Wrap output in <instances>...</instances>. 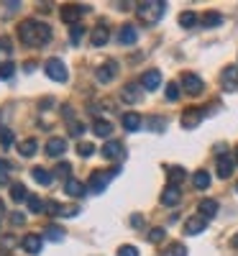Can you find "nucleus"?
I'll use <instances>...</instances> for the list:
<instances>
[{
    "mask_svg": "<svg viewBox=\"0 0 238 256\" xmlns=\"http://www.w3.org/2000/svg\"><path fill=\"white\" fill-rule=\"evenodd\" d=\"M18 36L26 46H44L52 41V28L46 24H41V20H36V18H26V20H20V26H18Z\"/></svg>",
    "mask_w": 238,
    "mask_h": 256,
    "instance_id": "f257e3e1",
    "label": "nucleus"
},
{
    "mask_svg": "<svg viewBox=\"0 0 238 256\" xmlns=\"http://www.w3.org/2000/svg\"><path fill=\"white\" fill-rule=\"evenodd\" d=\"M164 10H166L164 0H144V3H138V8H136L138 18L144 20V24H148V26L159 24V18L164 16Z\"/></svg>",
    "mask_w": 238,
    "mask_h": 256,
    "instance_id": "f03ea898",
    "label": "nucleus"
},
{
    "mask_svg": "<svg viewBox=\"0 0 238 256\" xmlns=\"http://www.w3.org/2000/svg\"><path fill=\"white\" fill-rule=\"evenodd\" d=\"M44 72H46V77L54 80V82H67V80H70V72H67V67H64V62L56 59V56H52V59L44 62Z\"/></svg>",
    "mask_w": 238,
    "mask_h": 256,
    "instance_id": "7ed1b4c3",
    "label": "nucleus"
},
{
    "mask_svg": "<svg viewBox=\"0 0 238 256\" xmlns=\"http://www.w3.org/2000/svg\"><path fill=\"white\" fill-rule=\"evenodd\" d=\"M116 174H118V166H113L110 172H100V169H98V172H92V174H90L88 190H92V192H102L108 184H110V180H113Z\"/></svg>",
    "mask_w": 238,
    "mask_h": 256,
    "instance_id": "20e7f679",
    "label": "nucleus"
},
{
    "mask_svg": "<svg viewBox=\"0 0 238 256\" xmlns=\"http://www.w3.org/2000/svg\"><path fill=\"white\" fill-rule=\"evenodd\" d=\"M88 10L84 6H77V3H70V6H62V10H59V16H62V20L64 24H70V26H77L80 24V18H82V13Z\"/></svg>",
    "mask_w": 238,
    "mask_h": 256,
    "instance_id": "39448f33",
    "label": "nucleus"
},
{
    "mask_svg": "<svg viewBox=\"0 0 238 256\" xmlns=\"http://www.w3.org/2000/svg\"><path fill=\"white\" fill-rule=\"evenodd\" d=\"M116 74H118V62H113V59L105 62V64H100V67L95 70V80L102 82V84H105V82H113Z\"/></svg>",
    "mask_w": 238,
    "mask_h": 256,
    "instance_id": "423d86ee",
    "label": "nucleus"
},
{
    "mask_svg": "<svg viewBox=\"0 0 238 256\" xmlns=\"http://www.w3.org/2000/svg\"><path fill=\"white\" fill-rule=\"evenodd\" d=\"M100 154H102V159H108V162H118V159L126 156V148H123L120 141H108V144L102 146Z\"/></svg>",
    "mask_w": 238,
    "mask_h": 256,
    "instance_id": "0eeeda50",
    "label": "nucleus"
},
{
    "mask_svg": "<svg viewBox=\"0 0 238 256\" xmlns=\"http://www.w3.org/2000/svg\"><path fill=\"white\" fill-rule=\"evenodd\" d=\"M202 118H205V110L202 108H190V110L182 113L180 123H182V128H198Z\"/></svg>",
    "mask_w": 238,
    "mask_h": 256,
    "instance_id": "6e6552de",
    "label": "nucleus"
},
{
    "mask_svg": "<svg viewBox=\"0 0 238 256\" xmlns=\"http://www.w3.org/2000/svg\"><path fill=\"white\" fill-rule=\"evenodd\" d=\"M182 84H184V92H187V95H200L202 88H205L202 80H200L198 74H192V72H184V74H182Z\"/></svg>",
    "mask_w": 238,
    "mask_h": 256,
    "instance_id": "1a4fd4ad",
    "label": "nucleus"
},
{
    "mask_svg": "<svg viewBox=\"0 0 238 256\" xmlns=\"http://www.w3.org/2000/svg\"><path fill=\"white\" fill-rule=\"evenodd\" d=\"M41 248H44V236H38V233H26L24 236V251L28 254H41Z\"/></svg>",
    "mask_w": 238,
    "mask_h": 256,
    "instance_id": "9d476101",
    "label": "nucleus"
},
{
    "mask_svg": "<svg viewBox=\"0 0 238 256\" xmlns=\"http://www.w3.org/2000/svg\"><path fill=\"white\" fill-rule=\"evenodd\" d=\"M159 84H162V72H159V70H148V72H144V77H141V88H144V90L154 92Z\"/></svg>",
    "mask_w": 238,
    "mask_h": 256,
    "instance_id": "9b49d317",
    "label": "nucleus"
},
{
    "mask_svg": "<svg viewBox=\"0 0 238 256\" xmlns=\"http://www.w3.org/2000/svg\"><path fill=\"white\" fill-rule=\"evenodd\" d=\"M205 226H208V220L202 216H192V218L184 220V233H187V236H198V233L205 230Z\"/></svg>",
    "mask_w": 238,
    "mask_h": 256,
    "instance_id": "f8f14e48",
    "label": "nucleus"
},
{
    "mask_svg": "<svg viewBox=\"0 0 238 256\" xmlns=\"http://www.w3.org/2000/svg\"><path fill=\"white\" fill-rule=\"evenodd\" d=\"M215 166H218V177H220V180H228V177L233 174L236 159L228 156V154H220V156H218V164H215Z\"/></svg>",
    "mask_w": 238,
    "mask_h": 256,
    "instance_id": "ddd939ff",
    "label": "nucleus"
},
{
    "mask_svg": "<svg viewBox=\"0 0 238 256\" xmlns=\"http://www.w3.org/2000/svg\"><path fill=\"white\" fill-rule=\"evenodd\" d=\"M120 123H123V128H126L128 134H136L138 128L144 126V118H141L138 113H123V116H120Z\"/></svg>",
    "mask_w": 238,
    "mask_h": 256,
    "instance_id": "4468645a",
    "label": "nucleus"
},
{
    "mask_svg": "<svg viewBox=\"0 0 238 256\" xmlns=\"http://www.w3.org/2000/svg\"><path fill=\"white\" fill-rule=\"evenodd\" d=\"M118 41H120L123 46H134L136 41H138V31H136V26L126 24V26L120 28V34H118Z\"/></svg>",
    "mask_w": 238,
    "mask_h": 256,
    "instance_id": "2eb2a0df",
    "label": "nucleus"
},
{
    "mask_svg": "<svg viewBox=\"0 0 238 256\" xmlns=\"http://www.w3.org/2000/svg\"><path fill=\"white\" fill-rule=\"evenodd\" d=\"M64 152H67V141H64L62 136H54V138L46 141V154H49V156L56 159V156H62Z\"/></svg>",
    "mask_w": 238,
    "mask_h": 256,
    "instance_id": "dca6fc26",
    "label": "nucleus"
},
{
    "mask_svg": "<svg viewBox=\"0 0 238 256\" xmlns=\"http://www.w3.org/2000/svg\"><path fill=\"white\" fill-rule=\"evenodd\" d=\"M220 82H223V90H236L238 88V67H226L220 74Z\"/></svg>",
    "mask_w": 238,
    "mask_h": 256,
    "instance_id": "f3484780",
    "label": "nucleus"
},
{
    "mask_svg": "<svg viewBox=\"0 0 238 256\" xmlns=\"http://www.w3.org/2000/svg\"><path fill=\"white\" fill-rule=\"evenodd\" d=\"M180 200H182V192H180L174 184H169V187L162 192V205H166V208H174Z\"/></svg>",
    "mask_w": 238,
    "mask_h": 256,
    "instance_id": "a211bd4d",
    "label": "nucleus"
},
{
    "mask_svg": "<svg viewBox=\"0 0 238 256\" xmlns=\"http://www.w3.org/2000/svg\"><path fill=\"white\" fill-rule=\"evenodd\" d=\"M108 38H110V31H108V26H95V31H92V36H90V41H92V46H105L108 44Z\"/></svg>",
    "mask_w": 238,
    "mask_h": 256,
    "instance_id": "6ab92c4d",
    "label": "nucleus"
},
{
    "mask_svg": "<svg viewBox=\"0 0 238 256\" xmlns=\"http://www.w3.org/2000/svg\"><path fill=\"white\" fill-rule=\"evenodd\" d=\"M141 92H144L141 84L131 82V84H126V88H123V100H126V102H138V100H141Z\"/></svg>",
    "mask_w": 238,
    "mask_h": 256,
    "instance_id": "aec40b11",
    "label": "nucleus"
},
{
    "mask_svg": "<svg viewBox=\"0 0 238 256\" xmlns=\"http://www.w3.org/2000/svg\"><path fill=\"white\" fill-rule=\"evenodd\" d=\"M200 216L205 218V220H210V218H215V212H218V202L215 200H210V198H205V200H200Z\"/></svg>",
    "mask_w": 238,
    "mask_h": 256,
    "instance_id": "412c9836",
    "label": "nucleus"
},
{
    "mask_svg": "<svg viewBox=\"0 0 238 256\" xmlns=\"http://www.w3.org/2000/svg\"><path fill=\"white\" fill-rule=\"evenodd\" d=\"M64 190H67V195H70V198H82L84 192H88V187H84L80 180H74V177H72V180H67Z\"/></svg>",
    "mask_w": 238,
    "mask_h": 256,
    "instance_id": "4be33fe9",
    "label": "nucleus"
},
{
    "mask_svg": "<svg viewBox=\"0 0 238 256\" xmlns=\"http://www.w3.org/2000/svg\"><path fill=\"white\" fill-rule=\"evenodd\" d=\"M202 26H205V28H218V26H223V16H220L218 10H208V13L202 16Z\"/></svg>",
    "mask_w": 238,
    "mask_h": 256,
    "instance_id": "5701e85b",
    "label": "nucleus"
},
{
    "mask_svg": "<svg viewBox=\"0 0 238 256\" xmlns=\"http://www.w3.org/2000/svg\"><path fill=\"white\" fill-rule=\"evenodd\" d=\"M92 131H95V136L108 138V136L113 134V126H110V120H102V118H98V120L92 123Z\"/></svg>",
    "mask_w": 238,
    "mask_h": 256,
    "instance_id": "b1692460",
    "label": "nucleus"
},
{
    "mask_svg": "<svg viewBox=\"0 0 238 256\" xmlns=\"http://www.w3.org/2000/svg\"><path fill=\"white\" fill-rule=\"evenodd\" d=\"M31 177H34L38 184H52V180H54V174L49 172V169H44V166H34V169H31Z\"/></svg>",
    "mask_w": 238,
    "mask_h": 256,
    "instance_id": "393cba45",
    "label": "nucleus"
},
{
    "mask_svg": "<svg viewBox=\"0 0 238 256\" xmlns=\"http://www.w3.org/2000/svg\"><path fill=\"white\" fill-rule=\"evenodd\" d=\"M10 198H13V202H28V190L20 184V182H16V184H10Z\"/></svg>",
    "mask_w": 238,
    "mask_h": 256,
    "instance_id": "a878e982",
    "label": "nucleus"
},
{
    "mask_svg": "<svg viewBox=\"0 0 238 256\" xmlns=\"http://www.w3.org/2000/svg\"><path fill=\"white\" fill-rule=\"evenodd\" d=\"M184 177H187V172H184V169L182 166H169L166 169V180H169V184H180V182H184Z\"/></svg>",
    "mask_w": 238,
    "mask_h": 256,
    "instance_id": "bb28decb",
    "label": "nucleus"
},
{
    "mask_svg": "<svg viewBox=\"0 0 238 256\" xmlns=\"http://www.w3.org/2000/svg\"><path fill=\"white\" fill-rule=\"evenodd\" d=\"M192 184L198 187V190H208V187H210V174L205 172V169L194 172V174H192Z\"/></svg>",
    "mask_w": 238,
    "mask_h": 256,
    "instance_id": "cd10ccee",
    "label": "nucleus"
},
{
    "mask_svg": "<svg viewBox=\"0 0 238 256\" xmlns=\"http://www.w3.org/2000/svg\"><path fill=\"white\" fill-rule=\"evenodd\" d=\"M13 54V46H10V38L8 36H0V64H6Z\"/></svg>",
    "mask_w": 238,
    "mask_h": 256,
    "instance_id": "c85d7f7f",
    "label": "nucleus"
},
{
    "mask_svg": "<svg viewBox=\"0 0 238 256\" xmlns=\"http://www.w3.org/2000/svg\"><path fill=\"white\" fill-rule=\"evenodd\" d=\"M44 238H49V241H54V244H62V241H64V230L56 228V226H46V228H44Z\"/></svg>",
    "mask_w": 238,
    "mask_h": 256,
    "instance_id": "c756f323",
    "label": "nucleus"
},
{
    "mask_svg": "<svg viewBox=\"0 0 238 256\" xmlns=\"http://www.w3.org/2000/svg\"><path fill=\"white\" fill-rule=\"evenodd\" d=\"M36 148H38V141H36V138H26L24 144H20L18 152H20V156H34Z\"/></svg>",
    "mask_w": 238,
    "mask_h": 256,
    "instance_id": "7c9ffc66",
    "label": "nucleus"
},
{
    "mask_svg": "<svg viewBox=\"0 0 238 256\" xmlns=\"http://www.w3.org/2000/svg\"><path fill=\"white\" fill-rule=\"evenodd\" d=\"M180 26H182V28H194V26H198V16H194L192 10L180 13Z\"/></svg>",
    "mask_w": 238,
    "mask_h": 256,
    "instance_id": "2f4dec72",
    "label": "nucleus"
},
{
    "mask_svg": "<svg viewBox=\"0 0 238 256\" xmlns=\"http://www.w3.org/2000/svg\"><path fill=\"white\" fill-rule=\"evenodd\" d=\"M82 38H84V28H82L80 24H77V26H70V41H72L74 46L82 44Z\"/></svg>",
    "mask_w": 238,
    "mask_h": 256,
    "instance_id": "473e14b6",
    "label": "nucleus"
},
{
    "mask_svg": "<svg viewBox=\"0 0 238 256\" xmlns=\"http://www.w3.org/2000/svg\"><path fill=\"white\" fill-rule=\"evenodd\" d=\"M164 236H166V230H164V228H151V230L146 233L148 244H162V241H164Z\"/></svg>",
    "mask_w": 238,
    "mask_h": 256,
    "instance_id": "72a5a7b5",
    "label": "nucleus"
},
{
    "mask_svg": "<svg viewBox=\"0 0 238 256\" xmlns=\"http://www.w3.org/2000/svg\"><path fill=\"white\" fill-rule=\"evenodd\" d=\"M26 205H28V210H31V212H46V210H44V208H46V202H41V198H36V195H31Z\"/></svg>",
    "mask_w": 238,
    "mask_h": 256,
    "instance_id": "f704fd0d",
    "label": "nucleus"
},
{
    "mask_svg": "<svg viewBox=\"0 0 238 256\" xmlns=\"http://www.w3.org/2000/svg\"><path fill=\"white\" fill-rule=\"evenodd\" d=\"M13 74H16V64H13V62L0 64V80H10Z\"/></svg>",
    "mask_w": 238,
    "mask_h": 256,
    "instance_id": "c9c22d12",
    "label": "nucleus"
},
{
    "mask_svg": "<svg viewBox=\"0 0 238 256\" xmlns=\"http://www.w3.org/2000/svg\"><path fill=\"white\" fill-rule=\"evenodd\" d=\"M162 256H187V248H184L182 244H172V246H169Z\"/></svg>",
    "mask_w": 238,
    "mask_h": 256,
    "instance_id": "e433bc0d",
    "label": "nucleus"
},
{
    "mask_svg": "<svg viewBox=\"0 0 238 256\" xmlns=\"http://www.w3.org/2000/svg\"><path fill=\"white\" fill-rule=\"evenodd\" d=\"M166 100H169V102L180 100V84H174V82H169V84H166Z\"/></svg>",
    "mask_w": 238,
    "mask_h": 256,
    "instance_id": "4c0bfd02",
    "label": "nucleus"
},
{
    "mask_svg": "<svg viewBox=\"0 0 238 256\" xmlns=\"http://www.w3.org/2000/svg\"><path fill=\"white\" fill-rule=\"evenodd\" d=\"M77 154H80L82 159H90V156L95 154V146H92V144H80V146H77Z\"/></svg>",
    "mask_w": 238,
    "mask_h": 256,
    "instance_id": "58836bf2",
    "label": "nucleus"
},
{
    "mask_svg": "<svg viewBox=\"0 0 238 256\" xmlns=\"http://www.w3.org/2000/svg\"><path fill=\"white\" fill-rule=\"evenodd\" d=\"M146 123L151 126V131H156V134H159V131H164V126H166V120H164V118H148Z\"/></svg>",
    "mask_w": 238,
    "mask_h": 256,
    "instance_id": "ea45409f",
    "label": "nucleus"
},
{
    "mask_svg": "<svg viewBox=\"0 0 238 256\" xmlns=\"http://www.w3.org/2000/svg\"><path fill=\"white\" fill-rule=\"evenodd\" d=\"M0 144H3V146L13 144V131H10V128H0Z\"/></svg>",
    "mask_w": 238,
    "mask_h": 256,
    "instance_id": "a19ab883",
    "label": "nucleus"
},
{
    "mask_svg": "<svg viewBox=\"0 0 238 256\" xmlns=\"http://www.w3.org/2000/svg\"><path fill=\"white\" fill-rule=\"evenodd\" d=\"M70 172H72V164H70V162H62V164L56 166V174H59V177H67V180H72V177H70Z\"/></svg>",
    "mask_w": 238,
    "mask_h": 256,
    "instance_id": "79ce46f5",
    "label": "nucleus"
},
{
    "mask_svg": "<svg viewBox=\"0 0 238 256\" xmlns=\"http://www.w3.org/2000/svg\"><path fill=\"white\" fill-rule=\"evenodd\" d=\"M62 210H64V208H62L56 200H49V202H46V212H49V216H62Z\"/></svg>",
    "mask_w": 238,
    "mask_h": 256,
    "instance_id": "37998d69",
    "label": "nucleus"
},
{
    "mask_svg": "<svg viewBox=\"0 0 238 256\" xmlns=\"http://www.w3.org/2000/svg\"><path fill=\"white\" fill-rule=\"evenodd\" d=\"M118 256H138V248L136 246H120L118 248Z\"/></svg>",
    "mask_w": 238,
    "mask_h": 256,
    "instance_id": "c03bdc74",
    "label": "nucleus"
},
{
    "mask_svg": "<svg viewBox=\"0 0 238 256\" xmlns=\"http://www.w3.org/2000/svg\"><path fill=\"white\" fill-rule=\"evenodd\" d=\"M70 134H72V136L84 134V126H82V123H77V120H72V123H70Z\"/></svg>",
    "mask_w": 238,
    "mask_h": 256,
    "instance_id": "a18cd8bd",
    "label": "nucleus"
},
{
    "mask_svg": "<svg viewBox=\"0 0 238 256\" xmlns=\"http://www.w3.org/2000/svg\"><path fill=\"white\" fill-rule=\"evenodd\" d=\"M77 212H80V208H77V205H70V208H64V210H62V216H64V218H74Z\"/></svg>",
    "mask_w": 238,
    "mask_h": 256,
    "instance_id": "49530a36",
    "label": "nucleus"
},
{
    "mask_svg": "<svg viewBox=\"0 0 238 256\" xmlns=\"http://www.w3.org/2000/svg\"><path fill=\"white\" fill-rule=\"evenodd\" d=\"M10 223H13V226H24V223H26V216H24V212H13Z\"/></svg>",
    "mask_w": 238,
    "mask_h": 256,
    "instance_id": "de8ad7c7",
    "label": "nucleus"
},
{
    "mask_svg": "<svg viewBox=\"0 0 238 256\" xmlns=\"http://www.w3.org/2000/svg\"><path fill=\"white\" fill-rule=\"evenodd\" d=\"M72 116H74V113H72V108H70V105H64V118L72 120Z\"/></svg>",
    "mask_w": 238,
    "mask_h": 256,
    "instance_id": "09e8293b",
    "label": "nucleus"
},
{
    "mask_svg": "<svg viewBox=\"0 0 238 256\" xmlns=\"http://www.w3.org/2000/svg\"><path fill=\"white\" fill-rule=\"evenodd\" d=\"M230 246H233V248H238V233H236V236L230 238Z\"/></svg>",
    "mask_w": 238,
    "mask_h": 256,
    "instance_id": "8fccbe9b",
    "label": "nucleus"
},
{
    "mask_svg": "<svg viewBox=\"0 0 238 256\" xmlns=\"http://www.w3.org/2000/svg\"><path fill=\"white\" fill-rule=\"evenodd\" d=\"M3 212H6V205H3V200H0V216H3Z\"/></svg>",
    "mask_w": 238,
    "mask_h": 256,
    "instance_id": "3c124183",
    "label": "nucleus"
},
{
    "mask_svg": "<svg viewBox=\"0 0 238 256\" xmlns=\"http://www.w3.org/2000/svg\"><path fill=\"white\" fill-rule=\"evenodd\" d=\"M236 164H238V148H236Z\"/></svg>",
    "mask_w": 238,
    "mask_h": 256,
    "instance_id": "603ef678",
    "label": "nucleus"
},
{
    "mask_svg": "<svg viewBox=\"0 0 238 256\" xmlns=\"http://www.w3.org/2000/svg\"><path fill=\"white\" fill-rule=\"evenodd\" d=\"M236 190H238V184H236Z\"/></svg>",
    "mask_w": 238,
    "mask_h": 256,
    "instance_id": "864d4df0",
    "label": "nucleus"
}]
</instances>
